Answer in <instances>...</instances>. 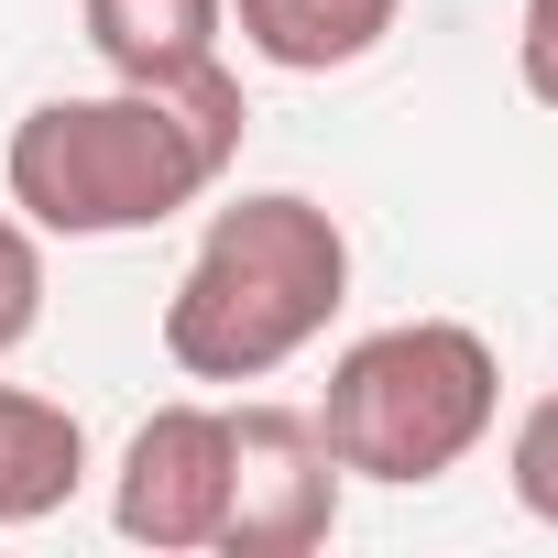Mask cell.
Masks as SVG:
<instances>
[{"label": "cell", "instance_id": "obj_11", "mask_svg": "<svg viewBox=\"0 0 558 558\" xmlns=\"http://www.w3.org/2000/svg\"><path fill=\"white\" fill-rule=\"evenodd\" d=\"M514 88L536 110H558V0H525V23H514Z\"/></svg>", "mask_w": 558, "mask_h": 558}, {"label": "cell", "instance_id": "obj_6", "mask_svg": "<svg viewBox=\"0 0 558 558\" xmlns=\"http://www.w3.org/2000/svg\"><path fill=\"white\" fill-rule=\"evenodd\" d=\"M395 23H405V0H230L241 56H263L274 77H340Z\"/></svg>", "mask_w": 558, "mask_h": 558}, {"label": "cell", "instance_id": "obj_3", "mask_svg": "<svg viewBox=\"0 0 558 558\" xmlns=\"http://www.w3.org/2000/svg\"><path fill=\"white\" fill-rule=\"evenodd\" d=\"M329 460L351 482H384V493H416L438 471H460L493 416H504V362L471 318H395V329H362L340 362H329V395L307 405Z\"/></svg>", "mask_w": 558, "mask_h": 558}, {"label": "cell", "instance_id": "obj_8", "mask_svg": "<svg viewBox=\"0 0 558 558\" xmlns=\"http://www.w3.org/2000/svg\"><path fill=\"white\" fill-rule=\"evenodd\" d=\"M88 482V427L77 405L34 395V384H0V525H45L66 514Z\"/></svg>", "mask_w": 558, "mask_h": 558}, {"label": "cell", "instance_id": "obj_4", "mask_svg": "<svg viewBox=\"0 0 558 558\" xmlns=\"http://www.w3.org/2000/svg\"><path fill=\"white\" fill-rule=\"evenodd\" d=\"M340 460L307 405H230V504L219 558H307L340 525Z\"/></svg>", "mask_w": 558, "mask_h": 558}, {"label": "cell", "instance_id": "obj_1", "mask_svg": "<svg viewBox=\"0 0 558 558\" xmlns=\"http://www.w3.org/2000/svg\"><path fill=\"white\" fill-rule=\"evenodd\" d=\"M241 77L197 66V77H110V88H66L34 99L0 143V186L45 241H132L186 219L197 197H219V175L241 165Z\"/></svg>", "mask_w": 558, "mask_h": 558}, {"label": "cell", "instance_id": "obj_9", "mask_svg": "<svg viewBox=\"0 0 558 558\" xmlns=\"http://www.w3.org/2000/svg\"><path fill=\"white\" fill-rule=\"evenodd\" d=\"M45 329V230L23 208H0V362Z\"/></svg>", "mask_w": 558, "mask_h": 558}, {"label": "cell", "instance_id": "obj_7", "mask_svg": "<svg viewBox=\"0 0 558 558\" xmlns=\"http://www.w3.org/2000/svg\"><path fill=\"white\" fill-rule=\"evenodd\" d=\"M77 34L110 77H197L230 45V0H77Z\"/></svg>", "mask_w": 558, "mask_h": 558}, {"label": "cell", "instance_id": "obj_5", "mask_svg": "<svg viewBox=\"0 0 558 558\" xmlns=\"http://www.w3.org/2000/svg\"><path fill=\"white\" fill-rule=\"evenodd\" d=\"M219 504H230V405H154L110 471V525L154 558L219 547Z\"/></svg>", "mask_w": 558, "mask_h": 558}, {"label": "cell", "instance_id": "obj_10", "mask_svg": "<svg viewBox=\"0 0 558 558\" xmlns=\"http://www.w3.org/2000/svg\"><path fill=\"white\" fill-rule=\"evenodd\" d=\"M504 482H514V504H525L536 525H558V395H536V405L514 416V449H504Z\"/></svg>", "mask_w": 558, "mask_h": 558}, {"label": "cell", "instance_id": "obj_2", "mask_svg": "<svg viewBox=\"0 0 558 558\" xmlns=\"http://www.w3.org/2000/svg\"><path fill=\"white\" fill-rule=\"evenodd\" d=\"M351 307V230L307 186H241L208 208L175 296H165V362L186 384H263L329 340Z\"/></svg>", "mask_w": 558, "mask_h": 558}]
</instances>
